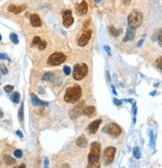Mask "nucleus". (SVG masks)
<instances>
[{"instance_id": "nucleus-7", "label": "nucleus", "mask_w": 162, "mask_h": 168, "mask_svg": "<svg viewBox=\"0 0 162 168\" xmlns=\"http://www.w3.org/2000/svg\"><path fill=\"white\" fill-rule=\"evenodd\" d=\"M116 153V148L113 146L107 147L104 151V163L106 165L110 164V163L113 162L114 160V156H115Z\"/></svg>"}, {"instance_id": "nucleus-31", "label": "nucleus", "mask_w": 162, "mask_h": 168, "mask_svg": "<svg viewBox=\"0 0 162 168\" xmlns=\"http://www.w3.org/2000/svg\"><path fill=\"white\" fill-rule=\"evenodd\" d=\"M63 72L65 75H69L70 73H71V68L69 67V66H64L63 67Z\"/></svg>"}, {"instance_id": "nucleus-15", "label": "nucleus", "mask_w": 162, "mask_h": 168, "mask_svg": "<svg viewBox=\"0 0 162 168\" xmlns=\"http://www.w3.org/2000/svg\"><path fill=\"white\" fill-rule=\"evenodd\" d=\"M31 102L35 106H48V103L40 100L35 94H31Z\"/></svg>"}, {"instance_id": "nucleus-23", "label": "nucleus", "mask_w": 162, "mask_h": 168, "mask_svg": "<svg viewBox=\"0 0 162 168\" xmlns=\"http://www.w3.org/2000/svg\"><path fill=\"white\" fill-rule=\"evenodd\" d=\"M9 37H10V40H11L12 42L14 43V44H18V43H19V39H18V36L15 34V33H10Z\"/></svg>"}, {"instance_id": "nucleus-11", "label": "nucleus", "mask_w": 162, "mask_h": 168, "mask_svg": "<svg viewBox=\"0 0 162 168\" xmlns=\"http://www.w3.org/2000/svg\"><path fill=\"white\" fill-rule=\"evenodd\" d=\"M101 122H102V120L101 119H97V120H94L93 122H91V123L88 125V128H87L88 131L92 134L96 133L97 130H98V128H99V126H100Z\"/></svg>"}, {"instance_id": "nucleus-18", "label": "nucleus", "mask_w": 162, "mask_h": 168, "mask_svg": "<svg viewBox=\"0 0 162 168\" xmlns=\"http://www.w3.org/2000/svg\"><path fill=\"white\" fill-rule=\"evenodd\" d=\"M133 39H134V32L130 28H128L127 32H126V36L123 38V42H126V41H129V40H133Z\"/></svg>"}, {"instance_id": "nucleus-39", "label": "nucleus", "mask_w": 162, "mask_h": 168, "mask_svg": "<svg viewBox=\"0 0 162 168\" xmlns=\"http://www.w3.org/2000/svg\"><path fill=\"white\" fill-rule=\"evenodd\" d=\"M44 165H45V167L48 166V158H45L44 159Z\"/></svg>"}, {"instance_id": "nucleus-43", "label": "nucleus", "mask_w": 162, "mask_h": 168, "mask_svg": "<svg viewBox=\"0 0 162 168\" xmlns=\"http://www.w3.org/2000/svg\"><path fill=\"white\" fill-rule=\"evenodd\" d=\"M94 1H95V2H96V3H98V2H100V1H101V0H94Z\"/></svg>"}, {"instance_id": "nucleus-9", "label": "nucleus", "mask_w": 162, "mask_h": 168, "mask_svg": "<svg viewBox=\"0 0 162 168\" xmlns=\"http://www.w3.org/2000/svg\"><path fill=\"white\" fill-rule=\"evenodd\" d=\"M84 107H85V102H84V101H81L80 103H78V104L76 105V106L74 107V108L72 109L71 111H70V116H71L72 119H76V118H77L78 116H79L81 114V112H82Z\"/></svg>"}, {"instance_id": "nucleus-30", "label": "nucleus", "mask_w": 162, "mask_h": 168, "mask_svg": "<svg viewBox=\"0 0 162 168\" xmlns=\"http://www.w3.org/2000/svg\"><path fill=\"white\" fill-rule=\"evenodd\" d=\"M13 89H14V87L12 86V85H6V86L4 87V91H5V92H7V93L12 92V91H13Z\"/></svg>"}, {"instance_id": "nucleus-36", "label": "nucleus", "mask_w": 162, "mask_h": 168, "mask_svg": "<svg viewBox=\"0 0 162 168\" xmlns=\"http://www.w3.org/2000/svg\"><path fill=\"white\" fill-rule=\"evenodd\" d=\"M104 50L106 51V53L108 55H110V48L108 46H104Z\"/></svg>"}, {"instance_id": "nucleus-28", "label": "nucleus", "mask_w": 162, "mask_h": 168, "mask_svg": "<svg viewBox=\"0 0 162 168\" xmlns=\"http://www.w3.org/2000/svg\"><path fill=\"white\" fill-rule=\"evenodd\" d=\"M46 46H47V43L45 42V41H40V43L38 44L39 50H44V49L46 48Z\"/></svg>"}, {"instance_id": "nucleus-17", "label": "nucleus", "mask_w": 162, "mask_h": 168, "mask_svg": "<svg viewBox=\"0 0 162 168\" xmlns=\"http://www.w3.org/2000/svg\"><path fill=\"white\" fill-rule=\"evenodd\" d=\"M76 145H77L78 147H81V148H83V147H86L87 146L86 137H85L84 135H80L79 137L77 138V140H76Z\"/></svg>"}, {"instance_id": "nucleus-20", "label": "nucleus", "mask_w": 162, "mask_h": 168, "mask_svg": "<svg viewBox=\"0 0 162 168\" xmlns=\"http://www.w3.org/2000/svg\"><path fill=\"white\" fill-rule=\"evenodd\" d=\"M109 32H110V34H111L113 37H117L118 35L121 33V30H117V29H116L115 27L111 26V27H109Z\"/></svg>"}, {"instance_id": "nucleus-10", "label": "nucleus", "mask_w": 162, "mask_h": 168, "mask_svg": "<svg viewBox=\"0 0 162 168\" xmlns=\"http://www.w3.org/2000/svg\"><path fill=\"white\" fill-rule=\"evenodd\" d=\"M91 34H92V31L91 30H86L82 33L80 38L78 39V44H79V46H85V45H87V43L89 42V40H90V38H91Z\"/></svg>"}, {"instance_id": "nucleus-37", "label": "nucleus", "mask_w": 162, "mask_h": 168, "mask_svg": "<svg viewBox=\"0 0 162 168\" xmlns=\"http://www.w3.org/2000/svg\"><path fill=\"white\" fill-rule=\"evenodd\" d=\"M16 134H17V135L19 136L20 138H23V134H22L21 131H19V130H18V131H16Z\"/></svg>"}, {"instance_id": "nucleus-38", "label": "nucleus", "mask_w": 162, "mask_h": 168, "mask_svg": "<svg viewBox=\"0 0 162 168\" xmlns=\"http://www.w3.org/2000/svg\"><path fill=\"white\" fill-rule=\"evenodd\" d=\"M123 2H124V4H125V5H129L130 2H131V0H123Z\"/></svg>"}, {"instance_id": "nucleus-29", "label": "nucleus", "mask_w": 162, "mask_h": 168, "mask_svg": "<svg viewBox=\"0 0 162 168\" xmlns=\"http://www.w3.org/2000/svg\"><path fill=\"white\" fill-rule=\"evenodd\" d=\"M14 156H15L16 158H21L22 157V151L20 150V149H16V150L14 151Z\"/></svg>"}, {"instance_id": "nucleus-33", "label": "nucleus", "mask_w": 162, "mask_h": 168, "mask_svg": "<svg viewBox=\"0 0 162 168\" xmlns=\"http://www.w3.org/2000/svg\"><path fill=\"white\" fill-rule=\"evenodd\" d=\"M161 64H162V58L161 57H159L158 58V60H157V67H158V69L159 70H161Z\"/></svg>"}, {"instance_id": "nucleus-22", "label": "nucleus", "mask_w": 162, "mask_h": 168, "mask_svg": "<svg viewBox=\"0 0 162 168\" xmlns=\"http://www.w3.org/2000/svg\"><path fill=\"white\" fill-rule=\"evenodd\" d=\"M149 135H150V146L152 148L155 147V139H156V135L153 133L152 131H149Z\"/></svg>"}, {"instance_id": "nucleus-16", "label": "nucleus", "mask_w": 162, "mask_h": 168, "mask_svg": "<svg viewBox=\"0 0 162 168\" xmlns=\"http://www.w3.org/2000/svg\"><path fill=\"white\" fill-rule=\"evenodd\" d=\"M82 112L87 116V117H92V116L95 114L96 110H95L94 106H87V107H84V108H83Z\"/></svg>"}, {"instance_id": "nucleus-1", "label": "nucleus", "mask_w": 162, "mask_h": 168, "mask_svg": "<svg viewBox=\"0 0 162 168\" xmlns=\"http://www.w3.org/2000/svg\"><path fill=\"white\" fill-rule=\"evenodd\" d=\"M82 96V89L79 85H74L66 90V93L64 95V101L66 103H76L79 101V99Z\"/></svg>"}, {"instance_id": "nucleus-27", "label": "nucleus", "mask_w": 162, "mask_h": 168, "mask_svg": "<svg viewBox=\"0 0 162 168\" xmlns=\"http://www.w3.org/2000/svg\"><path fill=\"white\" fill-rule=\"evenodd\" d=\"M40 41H41V39H40V37L39 36H35L34 38H33V40H32V46H36V45H38L39 43H40Z\"/></svg>"}, {"instance_id": "nucleus-24", "label": "nucleus", "mask_w": 162, "mask_h": 168, "mask_svg": "<svg viewBox=\"0 0 162 168\" xmlns=\"http://www.w3.org/2000/svg\"><path fill=\"white\" fill-rule=\"evenodd\" d=\"M11 100L13 101L14 103H19L20 101V94L18 92H14L13 95L11 96Z\"/></svg>"}, {"instance_id": "nucleus-35", "label": "nucleus", "mask_w": 162, "mask_h": 168, "mask_svg": "<svg viewBox=\"0 0 162 168\" xmlns=\"http://www.w3.org/2000/svg\"><path fill=\"white\" fill-rule=\"evenodd\" d=\"M0 59H4V60H9V58H8L7 55L5 54H0ZM10 61V60H9Z\"/></svg>"}, {"instance_id": "nucleus-26", "label": "nucleus", "mask_w": 162, "mask_h": 168, "mask_svg": "<svg viewBox=\"0 0 162 168\" xmlns=\"http://www.w3.org/2000/svg\"><path fill=\"white\" fill-rule=\"evenodd\" d=\"M133 156L136 159H139L141 157V152H140L139 147H135V148L133 149Z\"/></svg>"}, {"instance_id": "nucleus-44", "label": "nucleus", "mask_w": 162, "mask_h": 168, "mask_svg": "<svg viewBox=\"0 0 162 168\" xmlns=\"http://www.w3.org/2000/svg\"><path fill=\"white\" fill-rule=\"evenodd\" d=\"M2 40V36H1V34H0V41Z\"/></svg>"}, {"instance_id": "nucleus-2", "label": "nucleus", "mask_w": 162, "mask_h": 168, "mask_svg": "<svg viewBox=\"0 0 162 168\" xmlns=\"http://www.w3.org/2000/svg\"><path fill=\"white\" fill-rule=\"evenodd\" d=\"M100 149H101V146L98 142L91 143L90 152H89V155H88V163H89L88 166L98 162L99 156H100Z\"/></svg>"}, {"instance_id": "nucleus-5", "label": "nucleus", "mask_w": 162, "mask_h": 168, "mask_svg": "<svg viewBox=\"0 0 162 168\" xmlns=\"http://www.w3.org/2000/svg\"><path fill=\"white\" fill-rule=\"evenodd\" d=\"M66 60V55L62 52H55L51 54L47 59V63L50 66H58Z\"/></svg>"}, {"instance_id": "nucleus-40", "label": "nucleus", "mask_w": 162, "mask_h": 168, "mask_svg": "<svg viewBox=\"0 0 162 168\" xmlns=\"http://www.w3.org/2000/svg\"><path fill=\"white\" fill-rule=\"evenodd\" d=\"M142 43H143V39H142V40H140V41H139V42H138V45H137V46H138V47H140L141 45H142Z\"/></svg>"}, {"instance_id": "nucleus-25", "label": "nucleus", "mask_w": 162, "mask_h": 168, "mask_svg": "<svg viewBox=\"0 0 162 168\" xmlns=\"http://www.w3.org/2000/svg\"><path fill=\"white\" fill-rule=\"evenodd\" d=\"M18 117H19V121L22 122L24 118V107H23V103L21 104V107L19 109V112H18Z\"/></svg>"}, {"instance_id": "nucleus-6", "label": "nucleus", "mask_w": 162, "mask_h": 168, "mask_svg": "<svg viewBox=\"0 0 162 168\" xmlns=\"http://www.w3.org/2000/svg\"><path fill=\"white\" fill-rule=\"evenodd\" d=\"M103 131L105 133L109 134V135L113 136V137H117L121 134L122 129L119 125H117L116 123H109L103 128Z\"/></svg>"}, {"instance_id": "nucleus-21", "label": "nucleus", "mask_w": 162, "mask_h": 168, "mask_svg": "<svg viewBox=\"0 0 162 168\" xmlns=\"http://www.w3.org/2000/svg\"><path fill=\"white\" fill-rule=\"evenodd\" d=\"M53 76H54L53 73H51V72H47V73H45L44 75H43L42 80L43 81H50V80L53 79Z\"/></svg>"}, {"instance_id": "nucleus-14", "label": "nucleus", "mask_w": 162, "mask_h": 168, "mask_svg": "<svg viewBox=\"0 0 162 168\" xmlns=\"http://www.w3.org/2000/svg\"><path fill=\"white\" fill-rule=\"evenodd\" d=\"M30 23L33 27H40L42 25V22H41V19L37 14H32L30 16Z\"/></svg>"}, {"instance_id": "nucleus-12", "label": "nucleus", "mask_w": 162, "mask_h": 168, "mask_svg": "<svg viewBox=\"0 0 162 168\" xmlns=\"http://www.w3.org/2000/svg\"><path fill=\"white\" fill-rule=\"evenodd\" d=\"M76 11H77L78 15H85L88 11V4L85 0H83L79 5L76 7Z\"/></svg>"}, {"instance_id": "nucleus-19", "label": "nucleus", "mask_w": 162, "mask_h": 168, "mask_svg": "<svg viewBox=\"0 0 162 168\" xmlns=\"http://www.w3.org/2000/svg\"><path fill=\"white\" fill-rule=\"evenodd\" d=\"M4 162H5L6 165H8V166H11V165H14L16 163L15 159H13L11 156H9V155H4Z\"/></svg>"}, {"instance_id": "nucleus-4", "label": "nucleus", "mask_w": 162, "mask_h": 168, "mask_svg": "<svg viewBox=\"0 0 162 168\" xmlns=\"http://www.w3.org/2000/svg\"><path fill=\"white\" fill-rule=\"evenodd\" d=\"M88 73V67L85 63H78L73 68V78L75 80H82Z\"/></svg>"}, {"instance_id": "nucleus-3", "label": "nucleus", "mask_w": 162, "mask_h": 168, "mask_svg": "<svg viewBox=\"0 0 162 168\" xmlns=\"http://www.w3.org/2000/svg\"><path fill=\"white\" fill-rule=\"evenodd\" d=\"M142 20H143L142 13L140 11H138V10H134L128 16V19H127L128 26H129L130 29H135L141 25Z\"/></svg>"}, {"instance_id": "nucleus-42", "label": "nucleus", "mask_w": 162, "mask_h": 168, "mask_svg": "<svg viewBox=\"0 0 162 168\" xmlns=\"http://www.w3.org/2000/svg\"><path fill=\"white\" fill-rule=\"evenodd\" d=\"M112 90H113V93H114V94H116V93H117V92L115 91V88H114L113 86H112Z\"/></svg>"}, {"instance_id": "nucleus-13", "label": "nucleus", "mask_w": 162, "mask_h": 168, "mask_svg": "<svg viewBox=\"0 0 162 168\" xmlns=\"http://www.w3.org/2000/svg\"><path fill=\"white\" fill-rule=\"evenodd\" d=\"M27 8L26 5H21V6H16V5H13V4H11V5L8 6V11L11 12V13H14V14H19L21 13V12H23L24 10H25Z\"/></svg>"}, {"instance_id": "nucleus-8", "label": "nucleus", "mask_w": 162, "mask_h": 168, "mask_svg": "<svg viewBox=\"0 0 162 168\" xmlns=\"http://www.w3.org/2000/svg\"><path fill=\"white\" fill-rule=\"evenodd\" d=\"M62 16H63V25L65 27H70L74 22V19L72 17V11L71 10H65Z\"/></svg>"}, {"instance_id": "nucleus-41", "label": "nucleus", "mask_w": 162, "mask_h": 168, "mask_svg": "<svg viewBox=\"0 0 162 168\" xmlns=\"http://www.w3.org/2000/svg\"><path fill=\"white\" fill-rule=\"evenodd\" d=\"M2 117H3V111L0 109V118H2Z\"/></svg>"}, {"instance_id": "nucleus-34", "label": "nucleus", "mask_w": 162, "mask_h": 168, "mask_svg": "<svg viewBox=\"0 0 162 168\" xmlns=\"http://www.w3.org/2000/svg\"><path fill=\"white\" fill-rule=\"evenodd\" d=\"M113 101H114V104L115 105H117V106H120V105L122 104V102L120 100H118V99H113Z\"/></svg>"}, {"instance_id": "nucleus-32", "label": "nucleus", "mask_w": 162, "mask_h": 168, "mask_svg": "<svg viewBox=\"0 0 162 168\" xmlns=\"http://www.w3.org/2000/svg\"><path fill=\"white\" fill-rule=\"evenodd\" d=\"M0 70H1V72L3 74H7L8 73V69H7V67H6L4 64H1L0 65Z\"/></svg>"}]
</instances>
